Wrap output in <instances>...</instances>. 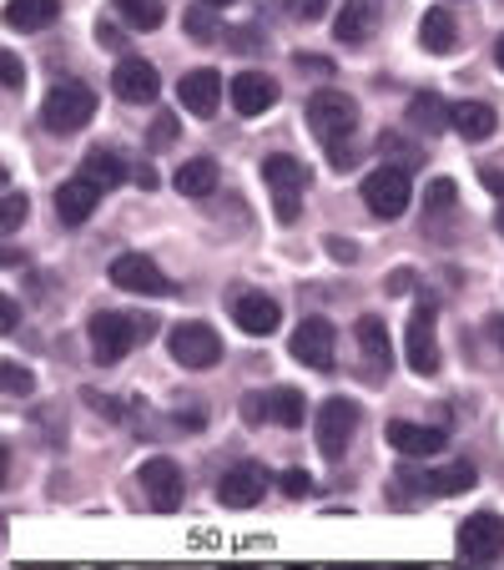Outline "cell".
Returning a JSON list of instances; mask_svg holds the SVG:
<instances>
[{"mask_svg":"<svg viewBox=\"0 0 504 570\" xmlns=\"http://www.w3.org/2000/svg\"><path fill=\"white\" fill-rule=\"evenodd\" d=\"M303 121H308V131L323 141L333 167H348V161H354V131H358L354 97H344V91H333V87L313 91L308 107H303Z\"/></svg>","mask_w":504,"mask_h":570,"instance_id":"6da1fadb","label":"cell"},{"mask_svg":"<svg viewBox=\"0 0 504 570\" xmlns=\"http://www.w3.org/2000/svg\"><path fill=\"white\" fill-rule=\"evenodd\" d=\"M263 183H268V193H273V213H278V223H298L308 167H303L298 157H288V151H273V157H263Z\"/></svg>","mask_w":504,"mask_h":570,"instance_id":"7a4b0ae2","label":"cell"},{"mask_svg":"<svg viewBox=\"0 0 504 570\" xmlns=\"http://www.w3.org/2000/svg\"><path fill=\"white\" fill-rule=\"evenodd\" d=\"M91 117H97V91L81 87V81H61L41 107V121L51 137H71V131H81Z\"/></svg>","mask_w":504,"mask_h":570,"instance_id":"3957f363","label":"cell"},{"mask_svg":"<svg viewBox=\"0 0 504 570\" xmlns=\"http://www.w3.org/2000/svg\"><path fill=\"white\" fill-rule=\"evenodd\" d=\"M354 430H358V404L344 394H333L318 404V414H313V434H318V450L323 460H344L348 444H354Z\"/></svg>","mask_w":504,"mask_h":570,"instance_id":"277c9868","label":"cell"},{"mask_svg":"<svg viewBox=\"0 0 504 570\" xmlns=\"http://www.w3.org/2000/svg\"><path fill=\"white\" fill-rule=\"evenodd\" d=\"M288 348L298 364L318 368V374H333V368H338V334H333V323L318 318V313H308V318L293 328Z\"/></svg>","mask_w":504,"mask_h":570,"instance_id":"5b68a950","label":"cell"},{"mask_svg":"<svg viewBox=\"0 0 504 570\" xmlns=\"http://www.w3.org/2000/svg\"><path fill=\"white\" fill-rule=\"evenodd\" d=\"M404 358L418 379H434L439 368V334H434V303L418 298L414 313H408V328H404Z\"/></svg>","mask_w":504,"mask_h":570,"instance_id":"8992f818","label":"cell"},{"mask_svg":"<svg viewBox=\"0 0 504 570\" xmlns=\"http://www.w3.org/2000/svg\"><path fill=\"white\" fill-rule=\"evenodd\" d=\"M167 348L182 368H217L223 364V338H217L213 323H177L167 334Z\"/></svg>","mask_w":504,"mask_h":570,"instance_id":"52a82bcc","label":"cell"},{"mask_svg":"<svg viewBox=\"0 0 504 570\" xmlns=\"http://www.w3.org/2000/svg\"><path fill=\"white\" fill-rule=\"evenodd\" d=\"M87 328H91V354H97V364H121V358L131 354V344L141 338V318H127V313H97Z\"/></svg>","mask_w":504,"mask_h":570,"instance_id":"ba28073f","label":"cell"},{"mask_svg":"<svg viewBox=\"0 0 504 570\" xmlns=\"http://www.w3.org/2000/svg\"><path fill=\"white\" fill-rule=\"evenodd\" d=\"M454 546H459L464 560H474V566H490V560L504 556V520L494 515V510H480V515L459 520V535H454Z\"/></svg>","mask_w":504,"mask_h":570,"instance_id":"9c48e42d","label":"cell"},{"mask_svg":"<svg viewBox=\"0 0 504 570\" xmlns=\"http://www.w3.org/2000/svg\"><path fill=\"white\" fill-rule=\"evenodd\" d=\"M141 495H147V505L157 510V515H172V510H182L187 500V484H182V464L177 460H147L141 464Z\"/></svg>","mask_w":504,"mask_h":570,"instance_id":"30bf717a","label":"cell"},{"mask_svg":"<svg viewBox=\"0 0 504 570\" xmlns=\"http://www.w3.org/2000/svg\"><path fill=\"white\" fill-rule=\"evenodd\" d=\"M364 203L374 217H404L408 213V173H398V167H374V173L364 177Z\"/></svg>","mask_w":504,"mask_h":570,"instance_id":"8fae6325","label":"cell"},{"mask_svg":"<svg viewBox=\"0 0 504 570\" xmlns=\"http://www.w3.org/2000/svg\"><path fill=\"white\" fill-rule=\"evenodd\" d=\"M111 283L127 293H141V298H167V293H172L167 273H161L147 253H121V258H111Z\"/></svg>","mask_w":504,"mask_h":570,"instance_id":"7c38bea8","label":"cell"},{"mask_svg":"<svg viewBox=\"0 0 504 570\" xmlns=\"http://www.w3.org/2000/svg\"><path fill=\"white\" fill-rule=\"evenodd\" d=\"M268 484L273 480L263 464H233V470L223 474V484H217V500H223L227 510H253V505H263Z\"/></svg>","mask_w":504,"mask_h":570,"instance_id":"4fadbf2b","label":"cell"},{"mask_svg":"<svg viewBox=\"0 0 504 570\" xmlns=\"http://www.w3.org/2000/svg\"><path fill=\"white\" fill-rule=\"evenodd\" d=\"M227 303H233V323L247 338H268L283 323V308L273 293H237V298H227Z\"/></svg>","mask_w":504,"mask_h":570,"instance_id":"5bb4252c","label":"cell"},{"mask_svg":"<svg viewBox=\"0 0 504 570\" xmlns=\"http://www.w3.org/2000/svg\"><path fill=\"white\" fill-rule=\"evenodd\" d=\"M111 91H117L121 101H131V107H147V101H157L161 91V76L151 61H141V56H127V61L111 71Z\"/></svg>","mask_w":504,"mask_h":570,"instance_id":"9a60e30c","label":"cell"},{"mask_svg":"<svg viewBox=\"0 0 504 570\" xmlns=\"http://www.w3.org/2000/svg\"><path fill=\"white\" fill-rule=\"evenodd\" d=\"M177 97H182V107L192 111V117H213V111L223 107V76H217L213 66H197V71H187L182 81H177Z\"/></svg>","mask_w":504,"mask_h":570,"instance_id":"2e32d148","label":"cell"},{"mask_svg":"<svg viewBox=\"0 0 504 570\" xmlns=\"http://www.w3.org/2000/svg\"><path fill=\"white\" fill-rule=\"evenodd\" d=\"M97 203H101V187L91 183V177H71V183L56 187V217H61L66 227H81L97 213Z\"/></svg>","mask_w":504,"mask_h":570,"instance_id":"e0dca14e","label":"cell"},{"mask_svg":"<svg viewBox=\"0 0 504 570\" xmlns=\"http://www.w3.org/2000/svg\"><path fill=\"white\" fill-rule=\"evenodd\" d=\"M278 101V81L263 71H243L233 76V111L237 117H263V111Z\"/></svg>","mask_w":504,"mask_h":570,"instance_id":"ac0fdd59","label":"cell"},{"mask_svg":"<svg viewBox=\"0 0 504 570\" xmlns=\"http://www.w3.org/2000/svg\"><path fill=\"white\" fill-rule=\"evenodd\" d=\"M354 338H358V348H364V358H368V379H384V368L394 364V344H388V328H384V318L378 313H364V318L354 323Z\"/></svg>","mask_w":504,"mask_h":570,"instance_id":"d6986e66","label":"cell"},{"mask_svg":"<svg viewBox=\"0 0 504 570\" xmlns=\"http://www.w3.org/2000/svg\"><path fill=\"white\" fill-rule=\"evenodd\" d=\"M384 440L394 444L398 454H408V460H424V454H439L444 450V430H429V424H408V420H388Z\"/></svg>","mask_w":504,"mask_h":570,"instance_id":"ffe728a7","label":"cell"},{"mask_svg":"<svg viewBox=\"0 0 504 570\" xmlns=\"http://www.w3.org/2000/svg\"><path fill=\"white\" fill-rule=\"evenodd\" d=\"M81 177H91L101 193H111V187H121L131 177V167L117 147H91L87 157H81Z\"/></svg>","mask_w":504,"mask_h":570,"instance_id":"44dd1931","label":"cell"},{"mask_svg":"<svg viewBox=\"0 0 504 570\" xmlns=\"http://www.w3.org/2000/svg\"><path fill=\"white\" fill-rule=\"evenodd\" d=\"M449 121H454V131H459L464 141H490L494 131H500V117H494L490 101H454Z\"/></svg>","mask_w":504,"mask_h":570,"instance_id":"7402d4cb","label":"cell"},{"mask_svg":"<svg viewBox=\"0 0 504 570\" xmlns=\"http://www.w3.org/2000/svg\"><path fill=\"white\" fill-rule=\"evenodd\" d=\"M374 26H378L374 0H348L344 11H338V21H333V36H338L344 46H364L368 36H374Z\"/></svg>","mask_w":504,"mask_h":570,"instance_id":"603a6c76","label":"cell"},{"mask_svg":"<svg viewBox=\"0 0 504 570\" xmlns=\"http://www.w3.org/2000/svg\"><path fill=\"white\" fill-rule=\"evenodd\" d=\"M449 111L454 107H444V97H434V91H418V97L408 101V117L404 121L418 131V137H439V131H454Z\"/></svg>","mask_w":504,"mask_h":570,"instance_id":"cb8c5ba5","label":"cell"},{"mask_svg":"<svg viewBox=\"0 0 504 570\" xmlns=\"http://www.w3.org/2000/svg\"><path fill=\"white\" fill-rule=\"evenodd\" d=\"M61 21V0H6V26L11 31H46Z\"/></svg>","mask_w":504,"mask_h":570,"instance_id":"d4e9b609","label":"cell"},{"mask_svg":"<svg viewBox=\"0 0 504 570\" xmlns=\"http://www.w3.org/2000/svg\"><path fill=\"white\" fill-rule=\"evenodd\" d=\"M418 46L429 56H449L454 46H459V26H454V16L449 11H424V21H418Z\"/></svg>","mask_w":504,"mask_h":570,"instance_id":"484cf974","label":"cell"},{"mask_svg":"<svg viewBox=\"0 0 504 570\" xmlns=\"http://www.w3.org/2000/svg\"><path fill=\"white\" fill-rule=\"evenodd\" d=\"M172 183H177V193H182V197H207V193H217V161H213V157L182 161V173H177Z\"/></svg>","mask_w":504,"mask_h":570,"instance_id":"4316f807","label":"cell"},{"mask_svg":"<svg viewBox=\"0 0 504 570\" xmlns=\"http://www.w3.org/2000/svg\"><path fill=\"white\" fill-rule=\"evenodd\" d=\"M378 157H384L388 167H398V173L424 167V147H418V141H408L404 131H384V137H378Z\"/></svg>","mask_w":504,"mask_h":570,"instance_id":"83f0119b","label":"cell"},{"mask_svg":"<svg viewBox=\"0 0 504 570\" xmlns=\"http://www.w3.org/2000/svg\"><path fill=\"white\" fill-rule=\"evenodd\" d=\"M429 480V495H464L470 484H480V474H474V464L470 460H454V464H444V470H434V474H424Z\"/></svg>","mask_w":504,"mask_h":570,"instance_id":"f1b7e54d","label":"cell"},{"mask_svg":"<svg viewBox=\"0 0 504 570\" xmlns=\"http://www.w3.org/2000/svg\"><path fill=\"white\" fill-rule=\"evenodd\" d=\"M268 404H273V420H278L283 430H298V424L308 420V399H303L298 389H273Z\"/></svg>","mask_w":504,"mask_h":570,"instance_id":"f546056e","label":"cell"},{"mask_svg":"<svg viewBox=\"0 0 504 570\" xmlns=\"http://www.w3.org/2000/svg\"><path fill=\"white\" fill-rule=\"evenodd\" d=\"M117 11L127 16L137 31H157L161 21H167V11H161V0H117Z\"/></svg>","mask_w":504,"mask_h":570,"instance_id":"4dcf8cb0","label":"cell"},{"mask_svg":"<svg viewBox=\"0 0 504 570\" xmlns=\"http://www.w3.org/2000/svg\"><path fill=\"white\" fill-rule=\"evenodd\" d=\"M187 36H192V41H223V26H217V16H213V6H202V0H197V6H187Z\"/></svg>","mask_w":504,"mask_h":570,"instance_id":"1f68e13d","label":"cell"},{"mask_svg":"<svg viewBox=\"0 0 504 570\" xmlns=\"http://www.w3.org/2000/svg\"><path fill=\"white\" fill-rule=\"evenodd\" d=\"M0 384H6V394H11V399H31L36 374H26L21 364H11V358H6V364H0Z\"/></svg>","mask_w":504,"mask_h":570,"instance_id":"d6a6232c","label":"cell"},{"mask_svg":"<svg viewBox=\"0 0 504 570\" xmlns=\"http://www.w3.org/2000/svg\"><path fill=\"white\" fill-rule=\"evenodd\" d=\"M172 141H177V117H172V111H157V117H151V127H147V147L161 151V147H172Z\"/></svg>","mask_w":504,"mask_h":570,"instance_id":"836d02e7","label":"cell"},{"mask_svg":"<svg viewBox=\"0 0 504 570\" xmlns=\"http://www.w3.org/2000/svg\"><path fill=\"white\" fill-rule=\"evenodd\" d=\"M21 223H26V197L21 193H6V207H0V233L11 237Z\"/></svg>","mask_w":504,"mask_h":570,"instance_id":"e575fe53","label":"cell"},{"mask_svg":"<svg viewBox=\"0 0 504 570\" xmlns=\"http://www.w3.org/2000/svg\"><path fill=\"white\" fill-rule=\"evenodd\" d=\"M454 197H459V187L449 183V177H439V183H429V213H449Z\"/></svg>","mask_w":504,"mask_h":570,"instance_id":"d590c367","label":"cell"},{"mask_svg":"<svg viewBox=\"0 0 504 570\" xmlns=\"http://www.w3.org/2000/svg\"><path fill=\"white\" fill-rule=\"evenodd\" d=\"M278 484H283V495H288V500H308V490H313V474H308V470H288Z\"/></svg>","mask_w":504,"mask_h":570,"instance_id":"8d00e7d4","label":"cell"},{"mask_svg":"<svg viewBox=\"0 0 504 570\" xmlns=\"http://www.w3.org/2000/svg\"><path fill=\"white\" fill-rule=\"evenodd\" d=\"M243 420H247V424H268V420H273L268 394H247V399H243Z\"/></svg>","mask_w":504,"mask_h":570,"instance_id":"74e56055","label":"cell"},{"mask_svg":"<svg viewBox=\"0 0 504 570\" xmlns=\"http://www.w3.org/2000/svg\"><path fill=\"white\" fill-rule=\"evenodd\" d=\"M0 76H6V91H21V81H26V66H21V56H16V51H6V56H0Z\"/></svg>","mask_w":504,"mask_h":570,"instance_id":"f35d334b","label":"cell"},{"mask_svg":"<svg viewBox=\"0 0 504 570\" xmlns=\"http://www.w3.org/2000/svg\"><path fill=\"white\" fill-rule=\"evenodd\" d=\"M408 288H414V268H398V273H388V278H384L388 298H398V293H408Z\"/></svg>","mask_w":504,"mask_h":570,"instance_id":"ab89813d","label":"cell"},{"mask_svg":"<svg viewBox=\"0 0 504 570\" xmlns=\"http://www.w3.org/2000/svg\"><path fill=\"white\" fill-rule=\"evenodd\" d=\"M293 61H298V66H303V71H318V76H333V61H328V56H308V51H298V56H293Z\"/></svg>","mask_w":504,"mask_h":570,"instance_id":"60d3db41","label":"cell"},{"mask_svg":"<svg viewBox=\"0 0 504 570\" xmlns=\"http://www.w3.org/2000/svg\"><path fill=\"white\" fill-rule=\"evenodd\" d=\"M480 183L490 187V193L504 203V167H480Z\"/></svg>","mask_w":504,"mask_h":570,"instance_id":"b9f144b4","label":"cell"},{"mask_svg":"<svg viewBox=\"0 0 504 570\" xmlns=\"http://www.w3.org/2000/svg\"><path fill=\"white\" fill-rule=\"evenodd\" d=\"M328 253H333L338 263H354V258H358V248H348V237H328Z\"/></svg>","mask_w":504,"mask_h":570,"instance_id":"7bdbcfd3","label":"cell"},{"mask_svg":"<svg viewBox=\"0 0 504 570\" xmlns=\"http://www.w3.org/2000/svg\"><path fill=\"white\" fill-rule=\"evenodd\" d=\"M227 46H237V51H258V31H253V26H247V31H233V41H227Z\"/></svg>","mask_w":504,"mask_h":570,"instance_id":"ee69618b","label":"cell"},{"mask_svg":"<svg viewBox=\"0 0 504 570\" xmlns=\"http://www.w3.org/2000/svg\"><path fill=\"white\" fill-rule=\"evenodd\" d=\"M131 177H137V187H147V193H157V183H161V177H157V167H151V161H141V167H137V173H131Z\"/></svg>","mask_w":504,"mask_h":570,"instance_id":"f6af8a7d","label":"cell"},{"mask_svg":"<svg viewBox=\"0 0 504 570\" xmlns=\"http://www.w3.org/2000/svg\"><path fill=\"white\" fill-rule=\"evenodd\" d=\"M0 318H6V323H0V328H6V334H16V323H21V308H16V298H6V303H0Z\"/></svg>","mask_w":504,"mask_h":570,"instance_id":"bcb514c9","label":"cell"},{"mask_svg":"<svg viewBox=\"0 0 504 570\" xmlns=\"http://www.w3.org/2000/svg\"><path fill=\"white\" fill-rule=\"evenodd\" d=\"M298 16H303V21H323V16H328V0H303Z\"/></svg>","mask_w":504,"mask_h":570,"instance_id":"7dc6e473","label":"cell"},{"mask_svg":"<svg viewBox=\"0 0 504 570\" xmlns=\"http://www.w3.org/2000/svg\"><path fill=\"white\" fill-rule=\"evenodd\" d=\"M484 328H490V338L500 344V354H504V313H490V318H484Z\"/></svg>","mask_w":504,"mask_h":570,"instance_id":"c3c4849f","label":"cell"},{"mask_svg":"<svg viewBox=\"0 0 504 570\" xmlns=\"http://www.w3.org/2000/svg\"><path fill=\"white\" fill-rule=\"evenodd\" d=\"M177 424L182 430H202V410H177Z\"/></svg>","mask_w":504,"mask_h":570,"instance_id":"681fc988","label":"cell"},{"mask_svg":"<svg viewBox=\"0 0 504 570\" xmlns=\"http://www.w3.org/2000/svg\"><path fill=\"white\" fill-rule=\"evenodd\" d=\"M97 41H101V46H107V51H111V46H121V36L111 31V26H97Z\"/></svg>","mask_w":504,"mask_h":570,"instance_id":"f907efd6","label":"cell"},{"mask_svg":"<svg viewBox=\"0 0 504 570\" xmlns=\"http://www.w3.org/2000/svg\"><path fill=\"white\" fill-rule=\"evenodd\" d=\"M494 66H500V71H504V36H500V41H494Z\"/></svg>","mask_w":504,"mask_h":570,"instance_id":"816d5d0a","label":"cell"},{"mask_svg":"<svg viewBox=\"0 0 504 570\" xmlns=\"http://www.w3.org/2000/svg\"><path fill=\"white\" fill-rule=\"evenodd\" d=\"M202 6H213V11H223V6H233V0H202Z\"/></svg>","mask_w":504,"mask_h":570,"instance_id":"f5cc1de1","label":"cell"},{"mask_svg":"<svg viewBox=\"0 0 504 570\" xmlns=\"http://www.w3.org/2000/svg\"><path fill=\"white\" fill-rule=\"evenodd\" d=\"M494 227H500V233H504V203H500V213H494Z\"/></svg>","mask_w":504,"mask_h":570,"instance_id":"db71d44e","label":"cell"}]
</instances>
